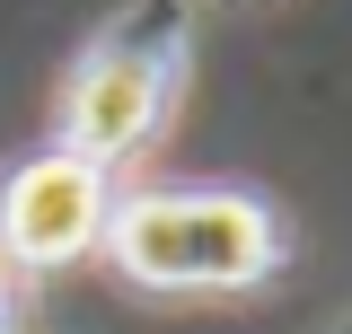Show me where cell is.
I'll return each instance as SVG.
<instances>
[{
	"label": "cell",
	"mask_w": 352,
	"mask_h": 334,
	"mask_svg": "<svg viewBox=\"0 0 352 334\" xmlns=\"http://www.w3.org/2000/svg\"><path fill=\"white\" fill-rule=\"evenodd\" d=\"M97 255L132 291L247 299L291 264V229L256 185H124Z\"/></svg>",
	"instance_id": "6da1fadb"
},
{
	"label": "cell",
	"mask_w": 352,
	"mask_h": 334,
	"mask_svg": "<svg viewBox=\"0 0 352 334\" xmlns=\"http://www.w3.org/2000/svg\"><path fill=\"white\" fill-rule=\"evenodd\" d=\"M185 71H194V0H124L71 53L62 97H53V141L124 176L168 132Z\"/></svg>",
	"instance_id": "7a4b0ae2"
},
{
	"label": "cell",
	"mask_w": 352,
	"mask_h": 334,
	"mask_svg": "<svg viewBox=\"0 0 352 334\" xmlns=\"http://www.w3.org/2000/svg\"><path fill=\"white\" fill-rule=\"evenodd\" d=\"M124 176L115 167L80 159L62 141H44L0 176V264L9 273H71L106 247V220H115Z\"/></svg>",
	"instance_id": "3957f363"
},
{
	"label": "cell",
	"mask_w": 352,
	"mask_h": 334,
	"mask_svg": "<svg viewBox=\"0 0 352 334\" xmlns=\"http://www.w3.org/2000/svg\"><path fill=\"white\" fill-rule=\"evenodd\" d=\"M0 334H9V264H0Z\"/></svg>",
	"instance_id": "277c9868"
}]
</instances>
